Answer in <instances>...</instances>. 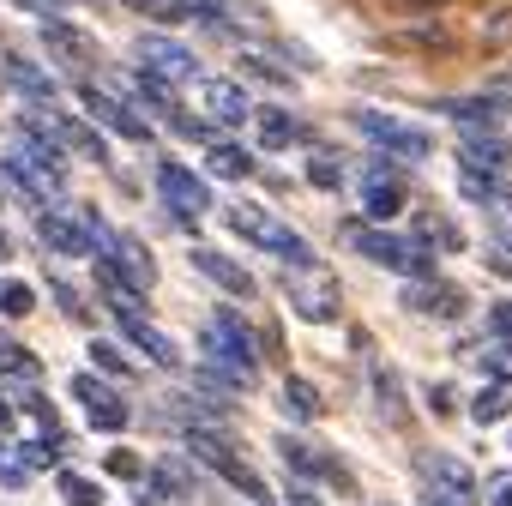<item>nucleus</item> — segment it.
<instances>
[{
    "mask_svg": "<svg viewBox=\"0 0 512 506\" xmlns=\"http://www.w3.org/2000/svg\"><path fill=\"white\" fill-rule=\"evenodd\" d=\"M199 350H205V368H217V374H229V380H241L253 392V380H260V344H253L247 320H235L229 308H217L211 332L199 338Z\"/></svg>",
    "mask_w": 512,
    "mask_h": 506,
    "instance_id": "obj_1",
    "label": "nucleus"
},
{
    "mask_svg": "<svg viewBox=\"0 0 512 506\" xmlns=\"http://www.w3.org/2000/svg\"><path fill=\"white\" fill-rule=\"evenodd\" d=\"M344 241L362 253V260L392 266V272H404V278H428V272H434V247L404 241V235H392V229H362V223H344Z\"/></svg>",
    "mask_w": 512,
    "mask_h": 506,
    "instance_id": "obj_2",
    "label": "nucleus"
},
{
    "mask_svg": "<svg viewBox=\"0 0 512 506\" xmlns=\"http://www.w3.org/2000/svg\"><path fill=\"white\" fill-rule=\"evenodd\" d=\"M229 229L247 235V241H260L266 253H278V260H290V266H320V260H314V247H308L290 223H278L266 205H229Z\"/></svg>",
    "mask_w": 512,
    "mask_h": 506,
    "instance_id": "obj_3",
    "label": "nucleus"
},
{
    "mask_svg": "<svg viewBox=\"0 0 512 506\" xmlns=\"http://www.w3.org/2000/svg\"><path fill=\"white\" fill-rule=\"evenodd\" d=\"M187 452H193L205 470H217L229 488H241L247 500H266V482L253 476V464H241V458H235V446H229V440H217L211 428H187Z\"/></svg>",
    "mask_w": 512,
    "mask_h": 506,
    "instance_id": "obj_4",
    "label": "nucleus"
},
{
    "mask_svg": "<svg viewBox=\"0 0 512 506\" xmlns=\"http://www.w3.org/2000/svg\"><path fill=\"white\" fill-rule=\"evenodd\" d=\"M290 314L308 320V326H332L344 314V296H338V284L320 266H296L290 272Z\"/></svg>",
    "mask_w": 512,
    "mask_h": 506,
    "instance_id": "obj_5",
    "label": "nucleus"
},
{
    "mask_svg": "<svg viewBox=\"0 0 512 506\" xmlns=\"http://www.w3.org/2000/svg\"><path fill=\"white\" fill-rule=\"evenodd\" d=\"M97 241H109V229L97 223V211L61 205V211L43 217V247H49V253H67V260H79V253H91Z\"/></svg>",
    "mask_w": 512,
    "mask_h": 506,
    "instance_id": "obj_6",
    "label": "nucleus"
},
{
    "mask_svg": "<svg viewBox=\"0 0 512 506\" xmlns=\"http://www.w3.org/2000/svg\"><path fill=\"white\" fill-rule=\"evenodd\" d=\"M278 452H284V464L296 470V482H326V488H338V494H350L356 482H350V470H344V458H332L326 446H314L308 434H284L278 440Z\"/></svg>",
    "mask_w": 512,
    "mask_h": 506,
    "instance_id": "obj_7",
    "label": "nucleus"
},
{
    "mask_svg": "<svg viewBox=\"0 0 512 506\" xmlns=\"http://www.w3.org/2000/svg\"><path fill=\"white\" fill-rule=\"evenodd\" d=\"M157 199H163L187 229H193V217H205V211H211V187H205L187 163H169V157L157 163Z\"/></svg>",
    "mask_w": 512,
    "mask_h": 506,
    "instance_id": "obj_8",
    "label": "nucleus"
},
{
    "mask_svg": "<svg viewBox=\"0 0 512 506\" xmlns=\"http://www.w3.org/2000/svg\"><path fill=\"white\" fill-rule=\"evenodd\" d=\"M356 127H362L380 151L410 157V163H422V157L434 151V139H428L422 127H410V121H398V115H380V109H362V115H356Z\"/></svg>",
    "mask_w": 512,
    "mask_h": 506,
    "instance_id": "obj_9",
    "label": "nucleus"
},
{
    "mask_svg": "<svg viewBox=\"0 0 512 506\" xmlns=\"http://www.w3.org/2000/svg\"><path fill=\"white\" fill-rule=\"evenodd\" d=\"M0 181H13L25 205H49V199L61 193V169H49V163H37V157H25L19 145H13L7 157H0Z\"/></svg>",
    "mask_w": 512,
    "mask_h": 506,
    "instance_id": "obj_10",
    "label": "nucleus"
},
{
    "mask_svg": "<svg viewBox=\"0 0 512 506\" xmlns=\"http://www.w3.org/2000/svg\"><path fill=\"white\" fill-rule=\"evenodd\" d=\"M139 67L163 73L169 85H193V79H199V55L181 49L175 37H139Z\"/></svg>",
    "mask_w": 512,
    "mask_h": 506,
    "instance_id": "obj_11",
    "label": "nucleus"
},
{
    "mask_svg": "<svg viewBox=\"0 0 512 506\" xmlns=\"http://www.w3.org/2000/svg\"><path fill=\"white\" fill-rule=\"evenodd\" d=\"M79 97H85L91 121L115 127L121 139H151V121H145V115H133V103H127V97H115V91H103V85H79Z\"/></svg>",
    "mask_w": 512,
    "mask_h": 506,
    "instance_id": "obj_12",
    "label": "nucleus"
},
{
    "mask_svg": "<svg viewBox=\"0 0 512 506\" xmlns=\"http://www.w3.org/2000/svg\"><path fill=\"white\" fill-rule=\"evenodd\" d=\"M199 103H205V115L223 121V127H247V121H253V97H247L235 79H199Z\"/></svg>",
    "mask_w": 512,
    "mask_h": 506,
    "instance_id": "obj_13",
    "label": "nucleus"
},
{
    "mask_svg": "<svg viewBox=\"0 0 512 506\" xmlns=\"http://www.w3.org/2000/svg\"><path fill=\"white\" fill-rule=\"evenodd\" d=\"M404 181L386 169V163H374V169H362V211L374 217V223H386V217H398L404 211Z\"/></svg>",
    "mask_w": 512,
    "mask_h": 506,
    "instance_id": "obj_14",
    "label": "nucleus"
},
{
    "mask_svg": "<svg viewBox=\"0 0 512 506\" xmlns=\"http://www.w3.org/2000/svg\"><path fill=\"white\" fill-rule=\"evenodd\" d=\"M73 398L91 410V422H97V428H109V434H121V428H127V404H121V392H115V386H103L97 374H79V380H73Z\"/></svg>",
    "mask_w": 512,
    "mask_h": 506,
    "instance_id": "obj_15",
    "label": "nucleus"
},
{
    "mask_svg": "<svg viewBox=\"0 0 512 506\" xmlns=\"http://www.w3.org/2000/svg\"><path fill=\"white\" fill-rule=\"evenodd\" d=\"M464 169H488V175H506L512 169V139H500L494 127H470L464 145H458Z\"/></svg>",
    "mask_w": 512,
    "mask_h": 506,
    "instance_id": "obj_16",
    "label": "nucleus"
},
{
    "mask_svg": "<svg viewBox=\"0 0 512 506\" xmlns=\"http://www.w3.org/2000/svg\"><path fill=\"white\" fill-rule=\"evenodd\" d=\"M187 260H193V272H199V278H211V284H217L223 296H253V290H260V284H253V278H247V266H235V260H229V253H211V247H193V253H187Z\"/></svg>",
    "mask_w": 512,
    "mask_h": 506,
    "instance_id": "obj_17",
    "label": "nucleus"
},
{
    "mask_svg": "<svg viewBox=\"0 0 512 506\" xmlns=\"http://www.w3.org/2000/svg\"><path fill=\"white\" fill-rule=\"evenodd\" d=\"M109 260L127 272V284H133L139 296H151V284H157V260L145 253V241H139V235H109Z\"/></svg>",
    "mask_w": 512,
    "mask_h": 506,
    "instance_id": "obj_18",
    "label": "nucleus"
},
{
    "mask_svg": "<svg viewBox=\"0 0 512 506\" xmlns=\"http://www.w3.org/2000/svg\"><path fill=\"white\" fill-rule=\"evenodd\" d=\"M115 320H121V332L139 344V356H145V362H157V368H181V350H175V344H169V338L139 314V308H127V314H115Z\"/></svg>",
    "mask_w": 512,
    "mask_h": 506,
    "instance_id": "obj_19",
    "label": "nucleus"
},
{
    "mask_svg": "<svg viewBox=\"0 0 512 506\" xmlns=\"http://www.w3.org/2000/svg\"><path fill=\"white\" fill-rule=\"evenodd\" d=\"M43 43H49L61 61H73V67H91V61H97V37L79 31V25H67V19H43Z\"/></svg>",
    "mask_w": 512,
    "mask_h": 506,
    "instance_id": "obj_20",
    "label": "nucleus"
},
{
    "mask_svg": "<svg viewBox=\"0 0 512 506\" xmlns=\"http://www.w3.org/2000/svg\"><path fill=\"white\" fill-rule=\"evenodd\" d=\"M422 470L434 476V488H446V494H458V500H470V494H476L470 464H458L452 452H422Z\"/></svg>",
    "mask_w": 512,
    "mask_h": 506,
    "instance_id": "obj_21",
    "label": "nucleus"
},
{
    "mask_svg": "<svg viewBox=\"0 0 512 506\" xmlns=\"http://www.w3.org/2000/svg\"><path fill=\"white\" fill-rule=\"evenodd\" d=\"M416 314H446V320H458L464 314V296H458V284H428V278H416V290L404 296Z\"/></svg>",
    "mask_w": 512,
    "mask_h": 506,
    "instance_id": "obj_22",
    "label": "nucleus"
},
{
    "mask_svg": "<svg viewBox=\"0 0 512 506\" xmlns=\"http://www.w3.org/2000/svg\"><path fill=\"white\" fill-rule=\"evenodd\" d=\"M253 133H260V145H266V151H290L302 127H296V115H290V109H253Z\"/></svg>",
    "mask_w": 512,
    "mask_h": 506,
    "instance_id": "obj_23",
    "label": "nucleus"
},
{
    "mask_svg": "<svg viewBox=\"0 0 512 506\" xmlns=\"http://www.w3.org/2000/svg\"><path fill=\"white\" fill-rule=\"evenodd\" d=\"M205 163H211V175H223V181H247V175H253V157H247L241 145H229V139H205Z\"/></svg>",
    "mask_w": 512,
    "mask_h": 506,
    "instance_id": "obj_24",
    "label": "nucleus"
},
{
    "mask_svg": "<svg viewBox=\"0 0 512 506\" xmlns=\"http://www.w3.org/2000/svg\"><path fill=\"white\" fill-rule=\"evenodd\" d=\"M7 79L19 85V97H31V103H55V79H49L43 67H31V61L7 55Z\"/></svg>",
    "mask_w": 512,
    "mask_h": 506,
    "instance_id": "obj_25",
    "label": "nucleus"
},
{
    "mask_svg": "<svg viewBox=\"0 0 512 506\" xmlns=\"http://www.w3.org/2000/svg\"><path fill=\"white\" fill-rule=\"evenodd\" d=\"M235 0H151L157 19H223Z\"/></svg>",
    "mask_w": 512,
    "mask_h": 506,
    "instance_id": "obj_26",
    "label": "nucleus"
},
{
    "mask_svg": "<svg viewBox=\"0 0 512 506\" xmlns=\"http://www.w3.org/2000/svg\"><path fill=\"white\" fill-rule=\"evenodd\" d=\"M284 410H290L296 422H320V410H326V404H320V392H314L308 380H296V374H290V380H284Z\"/></svg>",
    "mask_w": 512,
    "mask_h": 506,
    "instance_id": "obj_27",
    "label": "nucleus"
},
{
    "mask_svg": "<svg viewBox=\"0 0 512 506\" xmlns=\"http://www.w3.org/2000/svg\"><path fill=\"white\" fill-rule=\"evenodd\" d=\"M0 374H13V380H43V362L25 350V344H13V338H0Z\"/></svg>",
    "mask_w": 512,
    "mask_h": 506,
    "instance_id": "obj_28",
    "label": "nucleus"
},
{
    "mask_svg": "<svg viewBox=\"0 0 512 506\" xmlns=\"http://www.w3.org/2000/svg\"><path fill=\"white\" fill-rule=\"evenodd\" d=\"M61 145H73V151H79V157H91V163H103V157H109V145H103L85 121H67V115H61Z\"/></svg>",
    "mask_w": 512,
    "mask_h": 506,
    "instance_id": "obj_29",
    "label": "nucleus"
},
{
    "mask_svg": "<svg viewBox=\"0 0 512 506\" xmlns=\"http://www.w3.org/2000/svg\"><path fill=\"white\" fill-rule=\"evenodd\" d=\"M55 488L67 494V506H103V482H91V476H79V470H61Z\"/></svg>",
    "mask_w": 512,
    "mask_h": 506,
    "instance_id": "obj_30",
    "label": "nucleus"
},
{
    "mask_svg": "<svg viewBox=\"0 0 512 506\" xmlns=\"http://www.w3.org/2000/svg\"><path fill=\"white\" fill-rule=\"evenodd\" d=\"M464 193H470L476 205H500V199H506L512 187H506L500 175H488V169H464Z\"/></svg>",
    "mask_w": 512,
    "mask_h": 506,
    "instance_id": "obj_31",
    "label": "nucleus"
},
{
    "mask_svg": "<svg viewBox=\"0 0 512 506\" xmlns=\"http://www.w3.org/2000/svg\"><path fill=\"white\" fill-rule=\"evenodd\" d=\"M416 241H422V247H464L452 217H422V223H416Z\"/></svg>",
    "mask_w": 512,
    "mask_h": 506,
    "instance_id": "obj_32",
    "label": "nucleus"
},
{
    "mask_svg": "<svg viewBox=\"0 0 512 506\" xmlns=\"http://www.w3.org/2000/svg\"><path fill=\"white\" fill-rule=\"evenodd\" d=\"M37 308V296L25 290V284H13V278H0V314H7V320H25Z\"/></svg>",
    "mask_w": 512,
    "mask_h": 506,
    "instance_id": "obj_33",
    "label": "nucleus"
},
{
    "mask_svg": "<svg viewBox=\"0 0 512 506\" xmlns=\"http://www.w3.org/2000/svg\"><path fill=\"white\" fill-rule=\"evenodd\" d=\"M91 362H97L103 374H115V380H133V362H127V356H121L115 344H103V338L91 344Z\"/></svg>",
    "mask_w": 512,
    "mask_h": 506,
    "instance_id": "obj_34",
    "label": "nucleus"
},
{
    "mask_svg": "<svg viewBox=\"0 0 512 506\" xmlns=\"http://www.w3.org/2000/svg\"><path fill=\"white\" fill-rule=\"evenodd\" d=\"M470 410H476V422H494V416H506V410H512V398H506V386L494 380V392H476V404H470Z\"/></svg>",
    "mask_w": 512,
    "mask_h": 506,
    "instance_id": "obj_35",
    "label": "nucleus"
},
{
    "mask_svg": "<svg viewBox=\"0 0 512 506\" xmlns=\"http://www.w3.org/2000/svg\"><path fill=\"white\" fill-rule=\"evenodd\" d=\"M482 43H494V49H500V43H512V7H506V13H494V19H482Z\"/></svg>",
    "mask_w": 512,
    "mask_h": 506,
    "instance_id": "obj_36",
    "label": "nucleus"
},
{
    "mask_svg": "<svg viewBox=\"0 0 512 506\" xmlns=\"http://www.w3.org/2000/svg\"><path fill=\"white\" fill-rule=\"evenodd\" d=\"M488 380L512 386V344H506V338H500V350H488Z\"/></svg>",
    "mask_w": 512,
    "mask_h": 506,
    "instance_id": "obj_37",
    "label": "nucleus"
},
{
    "mask_svg": "<svg viewBox=\"0 0 512 506\" xmlns=\"http://www.w3.org/2000/svg\"><path fill=\"white\" fill-rule=\"evenodd\" d=\"M0 482H7V488H25V482H31V464H25V458H7V452H0Z\"/></svg>",
    "mask_w": 512,
    "mask_h": 506,
    "instance_id": "obj_38",
    "label": "nucleus"
},
{
    "mask_svg": "<svg viewBox=\"0 0 512 506\" xmlns=\"http://www.w3.org/2000/svg\"><path fill=\"white\" fill-rule=\"evenodd\" d=\"M103 464H109V476H145V464H139L133 452H109Z\"/></svg>",
    "mask_w": 512,
    "mask_h": 506,
    "instance_id": "obj_39",
    "label": "nucleus"
},
{
    "mask_svg": "<svg viewBox=\"0 0 512 506\" xmlns=\"http://www.w3.org/2000/svg\"><path fill=\"white\" fill-rule=\"evenodd\" d=\"M308 175H314L320 187H338V181H344V169H338V163H326V157H314V169H308Z\"/></svg>",
    "mask_w": 512,
    "mask_h": 506,
    "instance_id": "obj_40",
    "label": "nucleus"
},
{
    "mask_svg": "<svg viewBox=\"0 0 512 506\" xmlns=\"http://www.w3.org/2000/svg\"><path fill=\"white\" fill-rule=\"evenodd\" d=\"M488 326H494V332H500V338H506V344H512V302H500V308H494V314H488Z\"/></svg>",
    "mask_w": 512,
    "mask_h": 506,
    "instance_id": "obj_41",
    "label": "nucleus"
},
{
    "mask_svg": "<svg viewBox=\"0 0 512 506\" xmlns=\"http://www.w3.org/2000/svg\"><path fill=\"white\" fill-rule=\"evenodd\" d=\"M494 506H512V470L494 476Z\"/></svg>",
    "mask_w": 512,
    "mask_h": 506,
    "instance_id": "obj_42",
    "label": "nucleus"
},
{
    "mask_svg": "<svg viewBox=\"0 0 512 506\" xmlns=\"http://www.w3.org/2000/svg\"><path fill=\"white\" fill-rule=\"evenodd\" d=\"M428 506H470V500H458V494H446V488H434V494H428Z\"/></svg>",
    "mask_w": 512,
    "mask_h": 506,
    "instance_id": "obj_43",
    "label": "nucleus"
},
{
    "mask_svg": "<svg viewBox=\"0 0 512 506\" xmlns=\"http://www.w3.org/2000/svg\"><path fill=\"white\" fill-rule=\"evenodd\" d=\"M290 506H320V494H308V488H290Z\"/></svg>",
    "mask_w": 512,
    "mask_h": 506,
    "instance_id": "obj_44",
    "label": "nucleus"
},
{
    "mask_svg": "<svg viewBox=\"0 0 512 506\" xmlns=\"http://www.w3.org/2000/svg\"><path fill=\"white\" fill-rule=\"evenodd\" d=\"M7 253H13V235H7V229H0V260H7Z\"/></svg>",
    "mask_w": 512,
    "mask_h": 506,
    "instance_id": "obj_45",
    "label": "nucleus"
},
{
    "mask_svg": "<svg viewBox=\"0 0 512 506\" xmlns=\"http://www.w3.org/2000/svg\"><path fill=\"white\" fill-rule=\"evenodd\" d=\"M0 434H13V416H7V404H0Z\"/></svg>",
    "mask_w": 512,
    "mask_h": 506,
    "instance_id": "obj_46",
    "label": "nucleus"
}]
</instances>
